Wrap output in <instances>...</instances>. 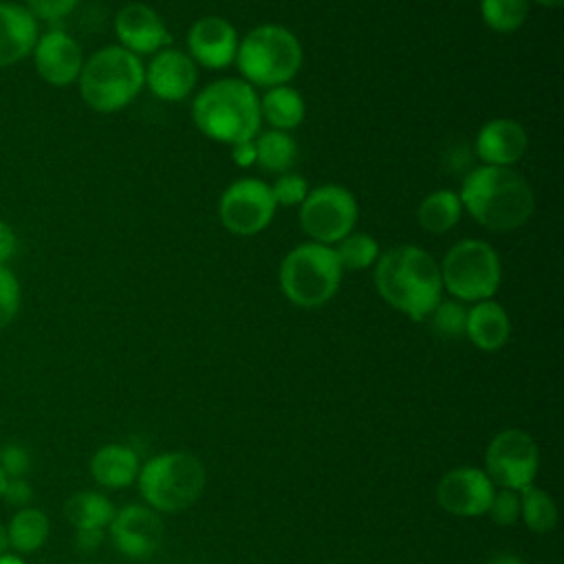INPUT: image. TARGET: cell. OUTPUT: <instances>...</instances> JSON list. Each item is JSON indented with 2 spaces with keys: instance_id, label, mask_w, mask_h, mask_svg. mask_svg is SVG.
<instances>
[{
  "instance_id": "cell-4",
  "label": "cell",
  "mask_w": 564,
  "mask_h": 564,
  "mask_svg": "<svg viewBox=\"0 0 564 564\" xmlns=\"http://www.w3.org/2000/svg\"><path fill=\"white\" fill-rule=\"evenodd\" d=\"M82 99L97 112H117L130 106L145 86L141 57L123 46H106L84 59L79 73Z\"/></svg>"
},
{
  "instance_id": "cell-27",
  "label": "cell",
  "mask_w": 564,
  "mask_h": 564,
  "mask_svg": "<svg viewBox=\"0 0 564 564\" xmlns=\"http://www.w3.org/2000/svg\"><path fill=\"white\" fill-rule=\"evenodd\" d=\"M518 496H520V518L524 520V524L535 533H551L557 524V507L553 498L535 485L520 489Z\"/></svg>"
},
{
  "instance_id": "cell-21",
  "label": "cell",
  "mask_w": 564,
  "mask_h": 564,
  "mask_svg": "<svg viewBox=\"0 0 564 564\" xmlns=\"http://www.w3.org/2000/svg\"><path fill=\"white\" fill-rule=\"evenodd\" d=\"M139 456L132 447L121 443L104 445L90 458V474L93 478L108 489H121L137 480L139 476Z\"/></svg>"
},
{
  "instance_id": "cell-33",
  "label": "cell",
  "mask_w": 564,
  "mask_h": 564,
  "mask_svg": "<svg viewBox=\"0 0 564 564\" xmlns=\"http://www.w3.org/2000/svg\"><path fill=\"white\" fill-rule=\"evenodd\" d=\"M487 513L500 527H511L513 522H518V518H520V496H518V491H511V489L496 491Z\"/></svg>"
},
{
  "instance_id": "cell-36",
  "label": "cell",
  "mask_w": 564,
  "mask_h": 564,
  "mask_svg": "<svg viewBox=\"0 0 564 564\" xmlns=\"http://www.w3.org/2000/svg\"><path fill=\"white\" fill-rule=\"evenodd\" d=\"M0 498H4L9 505L22 507L33 498V491L24 478H7V485H4V491Z\"/></svg>"
},
{
  "instance_id": "cell-44",
  "label": "cell",
  "mask_w": 564,
  "mask_h": 564,
  "mask_svg": "<svg viewBox=\"0 0 564 564\" xmlns=\"http://www.w3.org/2000/svg\"><path fill=\"white\" fill-rule=\"evenodd\" d=\"M4 485H7V476H4V471L0 469V496H2V491H4Z\"/></svg>"
},
{
  "instance_id": "cell-23",
  "label": "cell",
  "mask_w": 564,
  "mask_h": 564,
  "mask_svg": "<svg viewBox=\"0 0 564 564\" xmlns=\"http://www.w3.org/2000/svg\"><path fill=\"white\" fill-rule=\"evenodd\" d=\"M463 205L458 192L436 189L427 194L416 207V220L427 234H445L458 225Z\"/></svg>"
},
{
  "instance_id": "cell-13",
  "label": "cell",
  "mask_w": 564,
  "mask_h": 564,
  "mask_svg": "<svg viewBox=\"0 0 564 564\" xmlns=\"http://www.w3.org/2000/svg\"><path fill=\"white\" fill-rule=\"evenodd\" d=\"M238 33L234 24L220 15H205L198 18L185 37L187 55L194 64H200L212 70L227 68L236 62L238 53Z\"/></svg>"
},
{
  "instance_id": "cell-26",
  "label": "cell",
  "mask_w": 564,
  "mask_h": 564,
  "mask_svg": "<svg viewBox=\"0 0 564 564\" xmlns=\"http://www.w3.org/2000/svg\"><path fill=\"white\" fill-rule=\"evenodd\" d=\"M9 544L18 553L37 551L48 538V518L40 509L24 507L9 522Z\"/></svg>"
},
{
  "instance_id": "cell-1",
  "label": "cell",
  "mask_w": 564,
  "mask_h": 564,
  "mask_svg": "<svg viewBox=\"0 0 564 564\" xmlns=\"http://www.w3.org/2000/svg\"><path fill=\"white\" fill-rule=\"evenodd\" d=\"M379 295L412 322H423L441 302V269L436 258L416 245H399L375 262Z\"/></svg>"
},
{
  "instance_id": "cell-14",
  "label": "cell",
  "mask_w": 564,
  "mask_h": 564,
  "mask_svg": "<svg viewBox=\"0 0 564 564\" xmlns=\"http://www.w3.org/2000/svg\"><path fill=\"white\" fill-rule=\"evenodd\" d=\"M110 538L119 553L143 560L161 546L163 520L150 507L128 505L115 513L110 522Z\"/></svg>"
},
{
  "instance_id": "cell-16",
  "label": "cell",
  "mask_w": 564,
  "mask_h": 564,
  "mask_svg": "<svg viewBox=\"0 0 564 564\" xmlns=\"http://www.w3.org/2000/svg\"><path fill=\"white\" fill-rule=\"evenodd\" d=\"M198 82V66L178 48L165 46L145 66V86L163 101H183Z\"/></svg>"
},
{
  "instance_id": "cell-6",
  "label": "cell",
  "mask_w": 564,
  "mask_h": 564,
  "mask_svg": "<svg viewBox=\"0 0 564 564\" xmlns=\"http://www.w3.org/2000/svg\"><path fill=\"white\" fill-rule=\"evenodd\" d=\"M344 269L335 249L319 242L293 247L280 262L278 282L284 297L300 308H317L335 297Z\"/></svg>"
},
{
  "instance_id": "cell-43",
  "label": "cell",
  "mask_w": 564,
  "mask_h": 564,
  "mask_svg": "<svg viewBox=\"0 0 564 564\" xmlns=\"http://www.w3.org/2000/svg\"><path fill=\"white\" fill-rule=\"evenodd\" d=\"M533 2L540 7H546V9H557V7H562L564 0H533Z\"/></svg>"
},
{
  "instance_id": "cell-32",
  "label": "cell",
  "mask_w": 564,
  "mask_h": 564,
  "mask_svg": "<svg viewBox=\"0 0 564 564\" xmlns=\"http://www.w3.org/2000/svg\"><path fill=\"white\" fill-rule=\"evenodd\" d=\"M20 308V282L0 264V330L7 328Z\"/></svg>"
},
{
  "instance_id": "cell-10",
  "label": "cell",
  "mask_w": 564,
  "mask_h": 564,
  "mask_svg": "<svg viewBox=\"0 0 564 564\" xmlns=\"http://www.w3.org/2000/svg\"><path fill=\"white\" fill-rule=\"evenodd\" d=\"M538 445L522 430H505L496 434L485 449V474L502 489L520 491L533 485L538 474Z\"/></svg>"
},
{
  "instance_id": "cell-28",
  "label": "cell",
  "mask_w": 564,
  "mask_h": 564,
  "mask_svg": "<svg viewBox=\"0 0 564 564\" xmlns=\"http://www.w3.org/2000/svg\"><path fill=\"white\" fill-rule=\"evenodd\" d=\"M482 22L496 33H516L529 18V0H480Z\"/></svg>"
},
{
  "instance_id": "cell-38",
  "label": "cell",
  "mask_w": 564,
  "mask_h": 564,
  "mask_svg": "<svg viewBox=\"0 0 564 564\" xmlns=\"http://www.w3.org/2000/svg\"><path fill=\"white\" fill-rule=\"evenodd\" d=\"M104 542V529H77L75 533V544L79 551H95Z\"/></svg>"
},
{
  "instance_id": "cell-11",
  "label": "cell",
  "mask_w": 564,
  "mask_h": 564,
  "mask_svg": "<svg viewBox=\"0 0 564 564\" xmlns=\"http://www.w3.org/2000/svg\"><path fill=\"white\" fill-rule=\"evenodd\" d=\"M271 185L260 178L245 176L234 181L220 196L218 216L227 231L236 236H256L267 229L275 216Z\"/></svg>"
},
{
  "instance_id": "cell-35",
  "label": "cell",
  "mask_w": 564,
  "mask_h": 564,
  "mask_svg": "<svg viewBox=\"0 0 564 564\" xmlns=\"http://www.w3.org/2000/svg\"><path fill=\"white\" fill-rule=\"evenodd\" d=\"M79 0H26V7L33 18L46 20V22H59L66 18Z\"/></svg>"
},
{
  "instance_id": "cell-19",
  "label": "cell",
  "mask_w": 564,
  "mask_h": 564,
  "mask_svg": "<svg viewBox=\"0 0 564 564\" xmlns=\"http://www.w3.org/2000/svg\"><path fill=\"white\" fill-rule=\"evenodd\" d=\"M37 42V22L31 11L15 2H0V66L26 57Z\"/></svg>"
},
{
  "instance_id": "cell-8",
  "label": "cell",
  "mask_w": 564,
  "mask_h": 564,
  "mask_svg": "<svg viewBox=\"0 0 564 564\" xmlns=\"http://www.w3.org/2000/svg\"><path fill=\"white\" fill-rule=\"evenodd\" d=\"M443 289L458 302L491 300L502 282L498 251L476 238L458 240L447 249L441 264Z\"/></svg>"
},
{
  "instance_id": "cell-42",
  "label": "cell",
  "mask_w": 564,
  "mask_h": 564,
  "mask_svg": "<svg viewBox=\"0 0 564 564\" xmlns=\"http://www.w3.org/2000/svg\"><path fill=\"white\" fill-rule=\"evenodd\" d=\"M0 564H24V560H22V557H18V555L4 553V555H0Z\"/></svg>"
},
{
  "instance_id": "cell-40",
  "label": "cell",
  "mask_w": 564,
  "mask_h": 564,
  "mask_svg": "<svg viewBox=\"0 0 564 564\" xmlns=\"http://www.w3.org/2000/svg\"><path fill=\"white\" fill-rule=\"evenodd\" d=\"M487 564H524V562L513 553H498Z\"/></svg>"
},
{
  "instance_id": "cell-18",
  "label": "cell",
  "mask_w": 564,
  "mask_h": 564,
  "mask_svg": "<svg viewBox=\"0 0 564 564\" xmlns=\"http://www.w3.org/2000/svg\"><path fill=\"white\" fill-rule=\"evenodd\" d=\"M529 148V134L522 123L509 117H496L482 123L476 134V154L485 165L511 167Z\"/></svg>"
},
{
  "instance_id": "cell-24",
  "label": "cell",
  "mask_w": 564,
  "mask_h": 564,
  "mask_svg": "<svg viewBox=\"0 0 564 564\" xmlns=\"http://www.w3.org/2000/svg\"><path fill=\"white\" fill-rule=\"evenodd\" d=\"M256 143V165H260L267 172L284 174L293 167L297 159V143L295 139L284 130H260L253 139Z\"/></svg>"
},
{
  "instance_id": "cell-34",
  "label": "cell",
  "mask_w": 564,
  "mask_h": 564,
  "mask_svg": "<svg viewBox=\"0 0 564 564\" xmlns=\"http://www.w3.org/2000/svg\"><path fill=\"white\" fill-rule=\"evenodd\" d=\"M0 469L4 471L7 478H24L31 469V458L29 452L22 445H4L0 449Z\"/></svg>"
},
{
  "instance_id": "cell-41",
  "label": "cell",
  "mask_w": 564,
  "mask_h": 564,
  "mask_svg": "<svg viewBox=\"0 0 564 564\" xmlns=\"http://www.w3.org/2000/svg\"><path fill=\"white\" fill-rule=\"evenodd\" d=\"M9 549V533H7V527L0 524V555H4Z\"/></svg>"
},
{
  "instance_id": "cell-29",
  "label": "cell",
  "mask_w": 564,
  "mask_h": 564,
  "mask_svg": "<svg viewBox=\"0 0 564 564\" xmlns=\"http://www.w3.org/2000/svg\"><path fill=\"white\" fill-rule=\"evenodd\" d=\"M333 249L341 269H350V271H364L372 267L381 253L379 242L372 236L359 234V231H350L339 242H335Z\"/></svg>"
},
{
  "instance_id": "cell-5",
  "label": "cell",
  "mask_w": 564,
  "mask_h": 564,
  "mask_svg": "<svg viewBox=\"0 0 564 564\" xmlns=\"http://www.w3.org/2000/svg\"><path fill=\"white\" fill-rule=\"evenodd\" d=\"M304 51L297 35L282 24H258L240 42L236 66L251 86L289 84L302 68Z\"/></svg>"
},
{
  "instance_id": "cell-15",
  "label": "cell",
  "mask_w": 564,
  "mask_h": 564,
  "mask_svg": "<svg viewBox=\"0 0 564 564\" xmlns=\"http://www.w3.org/2000/svg\"><path fill=\"white\" fill-rule=\"evenodd\" d=\"M119 46L134 55H154L172 42L163 18L143 2H128L115 15Z\"/></svg>"
},
{
  "instance_id": "cell-17",
  "label": "cell",
  "mask_w": 564,
  "mask_h": 564,
  "mask_svg": "<svg viewBox=\"0 0 564 564\" xmlns=\"http://www.w3.org/2000/svg\"><path fill=\"white\" fill-rule=\"evenodd\" d=\"M35 68L40 77L53 86H68L79 79L84 55L79 44L62 29L44 33L35 46Z\"/></svg>"
},
{
  "instance_id": "cell-9",
  "label": "cell",
  "mask_w": 564,
  "mask_h": 564,
  "mask_svg": "<svg viewBox=\"0 0 564 564\" xmlns=\"http://www.w3.org/2000/svg\"><path fill=\"white\" fill-rule=\"evenodd\" d=\"M359 216L357 198L352 192L337 183H324L308 189L300 203V227L319 245L333 247L355 229Z\"/></svg>"
},
{
  "instance_id": "cell-3",
  "label": "cell",
  "mask_w": 564,
  "mask_h": 564,
  "mask_svg": "<svg viewBox=\"0 0 564 564\" xmlns=\"http://www.w3.org/2000/svg\"><path fill=\"white\" fill-rule=\"evenodd\" d=\"M192 119L212 141L227 145L251 141L262 126L260 97L245 79L223 77L194 97Z\"/></svg>"
},
{
  "instance_id": "cell-20",
  "label": "cell",
  "mask_w": 564,
  "mask_h": 564,
  "mask_svg": "<svg viewBox=\"0 0 564 564\" xmlns=\"http://www.w3.org/2000/svg\"><path fill=\"white\" fill-rule=\"evenodd\" d=\"M465 335L480 350H500L511 337V319L505 306L496 300L474 302V306L467 308Z\"/></svg>"
},
{
  "instance_id": "cell-12",
  "label": "cell",
  "mask_w": 564,
  "mask_h": 564,
  "mask_svg": "<svg viewBox=\"0 0 564 564\" xmlns=\"http://www.w3.org/2000/svg\"><path fill=\"white\" fill-rule=\"evenodd\" d=\"M494 494V482L482 469L476 467H456L447 471L436 487L438 505L458 518H476L487 513Z\"/></svg>"
},
{
  "instance_id": "cell-39",
  "label": "cell",
  "mask_w": 564,
  "mask_h": 564,
  "mask_svg": "<svg viewBox=\"0 0 564 564\" xmlns=\"http://www.w3.org/2000/svg\"><path fill=\"white\" fill-rule=\"evenodd\" d=\"M15 245H18V240H15L13 229L0 220V264L2 267L15 253Z\"/></svg>"
},
{
  "instance_id": "cell-7",
  "label": "cell",
  "mask_w": 564,
  "mask_h": 564,
  "mask_svg": "<svg viewBox=\"0 0 564 564\" xmlns=\"http://www.w3.org/2000/svg\"><path fill=\"white\" fill-rule=\"evenodd\" d=\"M137 482L150 509L178 513L200 498L205 467L189 452H165L143 463Z\"/></svg>"
},
{
  "instance_id": "cell-22",
  "label": "cell",
  "mask_w": 564,
  "mask_h": 564,
  "mask_svg": "<svg viewBox=\"0 0 564 564\" xmlns=\"http://www.w3.org/2000/svg\"><path fill=\"white\" fill-rule=\"evenodd\" d=\"M304 115L306 106L302 93L289 84L267 88V93L260 97V117L273 130H295L304 121Z\"/></svg>"
},
{
  "instance_id": "cell-31",
  "label": "cell",
  "mask_w": 564,
  "mask_h": 564,
  "mask_svg": "<svg viewBox=\"0 0 564 564\" xmlns=\"http://www.w3.org/2000/svg\"><path fill=\"white\" fill-rule=\"evenodd\" d=\"M271 194L275 205L282 207H295L300 205L306 194H308V183L304 176L293 174V172H284L278 176V181L271 185Z\"/></svg>"
},
{
  "instance_id": "cell-25",
  "label": "cell",
  "mask_w": 564,
  "mask_h": 564,
  "mask_svg": "<svg viewBox=\"0 0 564 564\" xmlns=\"http://www.w3.org/2000/svg\"><path fill=\"white\" fill-rule=\"evenodd\" d=\"M64 513L75 529H104L112 522L117 511L104 494L77 491L66 500Z\"/></svg>"
},
{
  "instance_id": "cell-37",
  "label": "cell",
  "mask_w": 564,
  "mask_h": 564,
  "mask_svg": "<svg viewBox=\"0 0 564 564\" xmlns=\"http://www.w3.org/2000/svg\"><path fill=\"white\" fill-rule=\"evenodd\" d=\"M231 161L240 167H249L256 165V143L251 141H240L231 145Z\"/></svg>"
},
{
  "instance_id": "cell-30",
  "label": "cell",
  "mask_w": 564,
  "mask_h": 564,
  "mask_svg": "<svg viewBox=\"0 0 564 564\" xmlns=\"http://www.w3.org/2000/svg\"><path fill=\"white\" fill-rule=\"evenodd\" d=\"M427 317L432 319V328L443 337L465 335L467 308L458 300H441Z\"/></svg>"
},
{
  "instance_id": "cell-2",
  "label": "cell",
  "mask_w": 564,
  "mask_h": 564,
  "mask_svg": "<svg viewBox=\"0 0 564 564\" xmlns=\"http://www.w3.org/2000/svg\"><path fill=\"white\" fill-rule=\"evenodd\" d=\"M458 198L463 209L491 231L518 229L535 209V194L527 178L500 165L482 163L469 170L460 183Z\"/></svg>"
}]
</instances>
